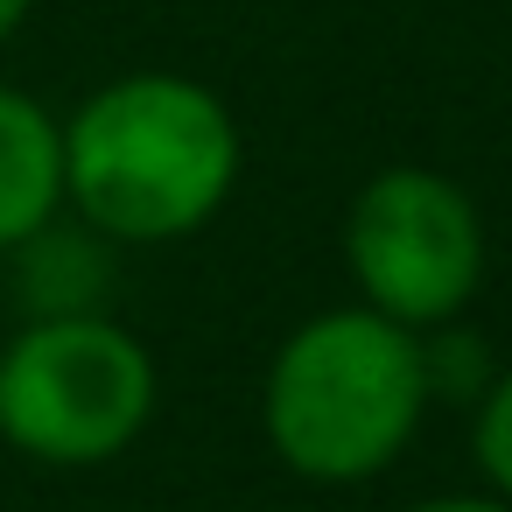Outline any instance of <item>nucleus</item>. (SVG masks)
I'll list each match as a JSON object with an SVG mask.
<instances>
[{"label":"nucleus","mask_w":512,"mask_h":512,"mask_svg":"<svg viewBox=\"0 0 512 512\" xmlns=\"http://www.w3.org/2000/svg\"><path fill=\"white\" fill-rule=\"evenodd\" d=\"M155 358L99 309L36 316L0 351V435L36 463H106L155 414Z\"/></svg>","instance_id":"3"},{"label":"nucleus","mask_w":512,"mask_h":512,"mask_svg":"<svg viewBox=\"0 0 512 512\" xmlns=\"http://www.w3.org/2000/svg\"><path fill=\"white\" fill-rule=\"evenodd\" d=\"M29 8H36V0H0V43H8V36L29 22Z\"/></svg>","instance_id":"8"},{"label":"nucleus","mask_w":512,"mask_h":512,"mask_svg":"<svg viewBox=\"0 0 512 512\" xmlns=\"http://www.w3.org/2000/svg\"><path fill=\"white\" fill-rule=\"evenodd\" d=\"M64 204V127L15 85H0V246L36 239Z\"/></svg>","instance_id":"5"},{"label":"nucleus","mask_w":512,"mask_h":512,"mask_svg":"<svg viewBox=\"0 0 512 512\" xmlns=\"http://www.w3.org/2000/svg\"><path fill=\"white\" fill-rule=\"evenodd\" d=\"M470 456L484 470V491L512 505V365L484 379L477 414H470Z\"/></svg>","instance_id":"6"},{"label":"nucleus","mask_w":512,"mask_h":512,"mask_svg":"<svg viewBox=\"0 0 512 512\" xmlns=\"http://www.w3.org/2000/svg\"><path fill=\"white\" fill-rule=\"evenodd\" d=\"M344 267L386 323L442 330L484 288V218L456 176L393 162L344 211Z\"/></svg>","instance_id":"4"},{"label":"nucleus","mask_w":512,"mask_h":512,"mask_svg":"<svg viewBox=\"0 0 512 512\" xmlns=\"http://www.w3.org/2000/svg\"><path fill=\"white\" fill-rule=\"evenodd\" d=\"M246 134L232 106L176 71L99 85L64 120V197L99 239L169 246L204 232L239 190Z\"/></svg>","instance_id":"1"},{"label":"nucleus","mask_w":512,"mask_h":512,"mask_svg":"<svg viewBox=\"0 0 512 512\" xmlns=\"http://www.w3.org/2000/svg\"><path fill=\"white\" fill-rule=\"evenodd\" d=\"M407 512H512V505L491 498V491H442V498H421V505H407Z\"/></svg>","instance_id":"7"},{"label":"nucleus","mask_w":512,"mask_h":512,"mask_svg":"<svg viewBox=\"0 0 512 512\" xmlns=\"http://www.w3.org/2000/svg\"><path fill=\"white\" fill-rule=\"evenodd\" d=\"M421 414V330H400L365 302L295 323L260 386L267 449L302 484H365L393 470Z\"/></svg>","instance_id":"2"}]
</instances>
